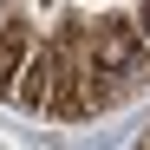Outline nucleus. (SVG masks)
Instances as JSON below:
<instances>
[{"label": "nucleus", "instance_id": "7ed1b4c3", "mask_svg": "<svg viewBox=\"0 0 150 150\" xmlns=\"http://www.w3.org/2000/svg\"><path fill=\"white\" fill-rule=\"evenodd\" d=\"M137 33L150 39V0H137Z\"/></svg>", "mask_w": 150, "mask_h": 150}, {"label": "nucleus", "instance_id": "f03ea898", "mask_svg": "<svg viewBox=\"0 0 150 150\" xmlns=\"http://www.w3.org/2000/svg\"><path fill=\"white\" fill-rule=\"evenodd\" d=\"M33 52H39L33 20H26V13H7V20H0V91H7V98L20 91V79H26Z\"/></svg>", "mask_w": 150, "mask_h": 150}, {"label": "nucleus", "instance_id": "f257e3e1", "mask_svg": "<svg viewBox=\"0 0 150 150\" xmlns=\"http://www.w3.org/2000/svg\"><path fill=\"white\" fill-rule=\"evenodd\" d=\"M91 72L111 79V85H124V91L150 85V39L131 20H98L91 26Z\"/></svg>", "mask_w": 150, "mask_h": 150}]
</instances>
